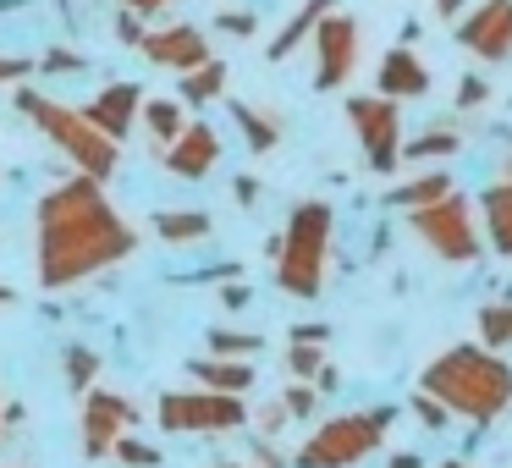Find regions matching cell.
Wrapping results in <instances>:
<instances>
[{
	"instance_id": "f35d334b",
	"label": "cell",
	"mask_w": 512,
	"mask_h": 468,
	"mask_svg": "<svg viewBox=\"0 0 512 468\" xmlns=\"http://www.w3.org/2000/svg\"><path fill=\"white\" fill-rule=\"evenodd\" d=\"M254 468H287V463H281V452H270V446L259 441L254 446Z\"/></svg>"
},
{
	"instance_id": "9c48e42d",
	"label": "cell",
	"mask_w": 512,
	"mask_h": 468,
	"mask_svg": "<svg viewBox=\"0 0 512 468\" xmlns=\"http://www.w3.org/2000/svg\"><path fill=\"white\" fill-rule=\"evenodd\" d=\"M309 45H314V89H342L358 67V23L331 6V12L314 23Z\"/></svg>"
},
{
	"instance_id": "f1b7e54d",
	"label": "cell",
	"mask_w": 512,
	"mask_h": 468,
	"mask_svg": "<svg viewBox=\"0 0 512 468\" xmlns=\"http://www.w3.org/2000/svg\"><path fill=\"white\" fill-rule=\"evenodd\" d=\"M111 457H122L127 468H160V452L149 441H133V435H122V441L111 446Z\"/></svg>"
},
{
	"instance_id": "1f68e13d",
	"label": "cell",
	"mask_w": 512,
	"mask_h": 468,
	"mask_svg": "<svg viewBox=\"0 0 512 468\" xmlns=\"http://www.w3.org/2000/svg\"><path fill=\"white\" fill-rule=\"evenodd\" d=\"M408 408L419 413V424H424V430H446V424H452V413H446L435 397H424V391H413V397H408Z\"/></svg>"
},
{
	"instance_id": "8fae6325",
	"label": "cell",
	"mask_w": 512,
	"mask_h": 468,
	"mask_svg": "<svg viewBox=\"0 0 512 468\" xmlns=\"http://www.w3.org/2000/svg\"><path fill=\"white\" fill-rule=\"evenodd\" d=\"M457 45L479 61H507L512 56V0H479L474 12H463L457 23Z\"/></svg>"
},
{
	"instance_id": "60d3db41",
	"label": "cell",
	"mask_w": 512,
	"mask_h": 468,
	"mask_svg": "<svg viewBox=\"0 0 512 468\" xmlns=\"http://www.w3.org/2000/svg\"><path fill=\"white\" fill-rule=\"evenodd\" d=\"M221 298H226V303H232V309H243V303H248V287H226V292H221Z\"/></svg>"
},
{
	"instance_id": "836d02e7",
	"label": "cell",
	"mask_w": 512,
	"mask_h": 468,
	"mask_svg": "<svg viewBox=\"0 0 512 468\" xmlns=\"http://www.w3.org/2000/svg\"><path fill=\"white\" fill-rule=\"evenodd\" d=\"M215 28L232 34V39H248V34H254V17H248V12H221V23H215Z\"/></svg>"
},
{
	"instance_id": "d4e9b609",
	"label": "cell",
	"mask_w": 512,
	"mask_h": 468,
	"mask_svg": "<svg viewBox=\"0 0 512 468\" xmlns=\"http://www.w3.org/2000/svg\"><path fill=\"white\" fill-rule=\"evenodd\" d=\"M452 155H457V133L452 127H435V133H424V138H408L397 160H452Z\"/></svg>"
},
{
	"instance_id": "484cf974",
	"label": "cell",
	"mask_w": 512,
	"mask_h": 468,
	"mask_svg": "<svg viewBox=\"0 0 512 468\" xmlns=\"http://www.w3.org/2000/svg\"><path fill=\"white\" fill-rule=\"evenodd\" d=\"M254 353H259V336H248V331H221V325L210 331V358H254Z\"/></svg>"
},
{
	"instance_id": "ee69618b",
	"label": "cell",
	"mask_w": 512,
	"mask_h": 468,
	"mask_svg": "<svg viewBox=\"0 0 512 468\" xmlns=\"http://www.w3.org/2000/svg\"><path fill=\"white\" fill-rule=\"evenodd\" d=\"M12 298H17V292L6 287V281H0V309H6V303H12Z\"/></svg>"
},
{
	"instance_id": "52a82bcc",
	"label": "cell",
	"mask_w": 512,
	"mask_h": 468,
	"mask_svg": "<svg viewBox=\"0 0 512 468\" xmlns=\"http://www.w3.org/2000/svg\"><path fill=\"white\" fill-rule=\"evenodd\" d=\"M160 430L171 435H232L248 424L243 397H226V391H166L155 408Z\"/></svg>"
},
{
	"instance_id": "ac0fdd59",
	"label": "cell",
	"mask_w": 512,
	"mask_h": 468,
	"mask_svg": "<svg viewBox=\"0 0 512 468\" xmlns=\"http://www.w3.org/2000/svg\"><path fill=\"white\" fill-rule=\"evenodd\" d=\"M193 380H204V391H226V397H243L254 386V364L248 358H199Z\"/></svg>"
},
{
	"instance_id": "8992f818",
	"label": "cell",
	"mask_w": 512,
	"mask_h": 468,
	"mask_svg": "<svg viewBox=\"0 0 512 468\" xmlns=\"http://www.w3.org/2000/svg\"><path fill=\"white\" fill-rule=\"evenodd\" d=\"M408 226L435 259H446V265H474V259L485 254L479 210H474V199H463L457 188L446 193V199L424 204V210H408Z\"/></svg>"
},
{
	"instance_id": "ffe728a7",
	"label": "cell",
	"mask_w": 512,
	"mask_h": 468,
	"mask_svg": "<svg viewBox=\"0 0 512 468\" xmlns=\"http://www.w3.org/2000/svg\"><path fill=\"white\" fill-rule=\"evenodd\" d=\"M331 6H336V0H303L298 12H292V23H287V28H281V34H276V39H270V61H287V56H292V50H298V45H303V39H309V34H314V23H320V17H325V12H331Z\"/></svg>"
},
{
	"instance_id": "f546056e",
	"label": "cell",
	"mask_w": 512,
	"mask_h": 468,
	"mask_svg": "<svg viewBox=\"0 0 512 468\" xmlns=\"http://www.w3.org/2000/svg\"><path fill=\"white\" fill-rule=\"evenodd\" d=\"M281 402H287L292 419H309V413L320 408V386H314V380H298V386H287V397H281Z\"/></svg>"
},
{
	"instance_id": "d590c367",
	"label": "cell",
	"mask_w": 512,
	"mask_h": 468,
	"mask_svg": "<svg viewBox=\"0 0 512 468\" xmlns=\"http://www.w3.org/2000/svg\"><path fill=\"white\" fill-rule=\"evenodd\" d=\"M325 336H331V325H314V320H303V325H292V342H314V347H325Z\"/></svg>"
},
{
	"instance_id": "9a60e30c",
	"label": "cell",
	"mask_w": 512,
	"mask_h": 468,
	"mask_svg": "<svg viewBox=\"0 0 512 468\" xmlns=\"http://www.w3.org/2000/svg\"><path fill=\"white\" fill-rule=\"evenodd\" d=\"M474 210H479V237H485L501 259H512V182L490 177L485 193L474 199Z\"/></svg>"
},
{
	"instance_id": "ab89813d",
	"label": "cell",
	"mask_w": 512,
	"mask_h": 468,
	"mask_svg": "<svg viewBox=\"0 0 512 468\" xmlns=\"http://www.w3.org/2000/svg\"><path fill=\"white\" fill-rule=\"evenodd\" d=\"M45 67H50V72H56V67H67V72H72V67H83V61H78V56H67V50H50Z\"/></svg>"
},
{
	"instance_id": "bcb514c9",
	"label": "cell",
	"mask_w": 512,
	"mask_h": 468,
	"mask_svg": "<svg viewBox=\"0 0 512 468\" xmlns=\"http://www.w3.org/2000/svg\"><path fill=\"white\" fill-rule=\"evenodd\" d=\"M441 468H468V463H457V457H446V463Z\"/></svg>"
},
{
	"instance_id": "b9f144b4",
	"label": "cell",
	"mask_w": 512,
	"mask_h": 468,
	"mask_svg": "<svg viewBox=\"0 0 512 468\" xmlns=\"http://www.w3.org/2000/svg\"><path fill=\"white\" fill-rule=\"evenodd\" d=\"M386 468H424V463H419V457H413V452H397V457H391Z\"/></svg>"
},
{
	"instance_id": "6da1fadb",
	"label": "cell",
	"mask_w": 512,
	"mask_h": 468,
	"mask_svg": "<svg viewBox=\"0 0 512 468\" xmlns=\"http://www.w3.org/2000/svg\"><path fill=\"white\" fill-rule=\"evenodd\" d=\"M133 248H138V232L111 204L105 182L67 177V182L39 193V204H34V270H39V287L45 292L78 287V281L122 265Z\"/></svg>"
},
{
	"instance_id": "4fadbf2b",
	"label": "cell",
	"mask_w": 512,
	"mask_h": 468,
	"mask_svg": "<svg viewBox=\"0 0 512 468\" xmlns=\"http://www.w3.org/2000/svg\"><path fill=\"white\" fill-rule=\"evenodd\" d=\"M138 50H144L155 67H166V72H193L199 61H210V39H204V28H193V23H166V28H155V34H144L138 39Z\"/></svg>"
},
{
	"instance_id": "c3c4849f",
	"label": "cell",
	"mask_w": 512,
	"mask_h": 468,
	"mask_svg": "<svg viewBox=\"0 0 512 468\" xmlns=\"http://www.w3.org/2000/svg\"><path fill=\"white\" fill-rule=\"evenodd\" d=\"M215 468H237V463H215Z\"/></svg>"
},
{
	"instance_id": "30bf717a",
	"label": "cell",
	"mask_w": 512,
	"mask_h": 468,
	"mask_svg": "<svg viewBox=\"0 0 512 468\" xmlns=\"http://www.w3.org/2000/svg\"><path fill=\"white\" fill-rule=\"evenodd\" d=\"M127 424H138V413H133V402H127V397H116V391H105V386H89V391H83L78 441H83V457H89V463L111 457V446L127 435Z\"/></svg>"
},
{
	"instance_id": "7a4b0ae2",
	"label": "cell",
	"mask_w": 512,
	"mask_h": 468,
	"mask_svg": "<svg viewBox=\"0 0 512 468\" xmlns=\"http://www.w3.org/2000/svg\"><path fill=\"white\" fill-rule=\"evenodd\" d=\"M419 391L435 397L446 413L474 424H496L512 408V364L490 347H446L424 364Z\"/></svg>"
},
{
	"instance_id": "4dcf8cb0",
	"label": "cell",
	"mask_w": 512,
	"mask_h": 468,
	"mask_svg": "<svg viewBox=\"0 0 512 468\" xmlns=\"http://www.w3.org/2000/svg\"><path fill=\"white\" fill-rule=\"evenodd\" d=\"M248 419L259 424V435H281V430L292 424V413H287V402H281V397H270L265 408H259V413H248Z\"/></svg>"
},
{
	"instance_id": "f6af8a7d",
	"label": "cell",
	"mask_w": 512,
	"mask_h": 468,
	"mask_svg": "<svg viewBox=\"0 0 512 468\" xmlns=\"http://www.w3.org/2000/svg\"><path fill=\"white\" fill-rule=\"evenodd\" d=\"M496 177H507V182H512V155H507V166H501V171H496Z\"/></svg>"
},
{
	"instance_id": "8d00e7d4",
	"label": "cell",
	"mask_w": 512,
	"mask_h": 468,
	"mask_svg": "<svg viewBox=\"0 0 512 468\" xmlns=\"http://www.w3.org/2000/svg\"><path fill=\"white\" fill-rule=\"evenodd\" d=\"M122 12H133V17H155V12H166V6H177V0H116Z\"/></svg>"
},
{
	"instance_id": "603a6c76",
	"label": "cell",
	"mask_w": 512,
	"mask_h": 468,
	"mask_svg": "<svg viewBox=\"0 0 512 468\" xmlns=\"http://www.w3.org/2000/svg\"><path fill=\"white\" fill-rule=\"evenodd\" d=\"M232 122L243 127V138H248V149L254 155H265V149H276V138H281V122L270 111H259V105H243L237 100L232 105Z\"/></svg>"
},
{
	"instance_id": "cb8c5ba5",
	"label": "cell",
	"mask_w": 512,
	"mask_h": 468,
	"mask_svg": "<svg viewBox=\"0 0 512 468\" xmlns=\"http://www.w3.org/2000/svg\"><path fill=\"white\" fill-rule=\"evenodd\" d=\"M479 347H490V353L512 347V303H485L479 309Z\"/></svg>"
},
{
	"instance_id": "74e56055",
	"label": "cell",
	"mask_w": 512,
	"mask_h": 468,
	"mask_svg": "<svg viewBox=\"0 0 512 468\" xmlns=\"http://www.w3.org/2000/svg\"><path fill=\"white\" fill-rule=\"evenodd\" d=\"M144 17H133V12H122V23H116V39H122V45H138V39H144Z\"/></svg>"
},
{
	"instance_id": "7c38bea8",
	"label": "cell",
	"mask_w": 512,
	"mask_h": 468,
	"mask_svg": "<svg viewBox=\"0 0 512 468\" xmlns=\"http://www.w3.org/2000/svg\"><path fill=\"white\" fill-rule=\"evenodd\" d=\"M160 160H166V171L177 182H204L215 171V160H221V138H215L210 122H188L166 149H160Z\"/></svg>"
},
{
	"instance_id": "4316f807",
	"label": "cell",
	"mask_w": 512,
	"mask_h": 468,
	"mask_svg": "<svg viewBox=\"0 0 512 468\" xmlns=\"http://www.w3.org/2000/svg\"><path fill=\"white\" fill-rule=\"evenodd\" d=\"M94 380H100V353H89V347H67V386L89 391Z\"/></svg>"
},
{
	"instance_id": "d6a6232c",
	"label": "cell",
	"mask_w": 512,
	"mask_h": 468,
	"mask_svg": "<svg viewBox=\"0 0 512 468\" xmlns=\"http://www.w3.org/2000/svg\"><path fill=\"white\" fill-rule=\"evenodd\" d=\"M28 72H34V61H23V56H0V89H6V83H23Z\"/></svg>"
},
{
	"instance_id": "2e32d148",
	"label": "cell",
	"mask_w": 512,
	"mask_h": 468,
	"mask_svg": "<svg viewBox=\"0 0 512 468\" xmlns=\"http://www.w3.org/2000/svg\"><path fill=\"white\" fill-rule=\"evenodd\" d=\"M375 78H380V94H386V100H397V105L402 100H424V94H430V67H424L408 45L386 50Z\"/></svg>"
},
{
	"instance_id": "7402d4cb",
	"label": "cell",
	"mask_w": 512,
	"mask_h": 468,
	"mask_svg": "<svg viewBox=\"0 0 512 468\" xmlns=\"http://www.w3.org/2000/svg\"><path fill=\"white\" fill-rule=\"evenodd\" d=\"M226 94V61H199L193 72H182V105H210Z\"/></svg>"
},
{
	"instance_id": "83f0119b",
	"label": "cell",
	"mask_w": 512,
	"mask_h": 468,
	"mask_svg": "<svg viewBox=\"0 0 512 468\" xmlns=\"http://www.w3.org/2000/svg\"><path fill=\"white\" fill-rule=\"evenodd\" d=\"M287 369L298 380H314L325 369V347H314V342H292V353H287Z\"/></svg>"
},
{
	"instance_id": "5bb4252c",
	"label": "cell",
	"mask_w": 512,
	"mask_h": 468,
	"mask_svg": "<svg viewBox=\"0 0 512 468\" xmlns=\"http://www.w3.org/2000/svg\"><path fill=\"white\" fill-rule=\"evenodd\" d=\"M138 105H144V89H138V83H105V89L94 94L89 105H78V111L89 116V127H100L111 144H122L138 127Z\"/></svg>"
},
{
	"instance_id": "e0dca14e",
	"label": "cell",
	"mask_w": 512,
	"mask_h": 468,
	"mask_svg": "<svg viewBox=\"0 0 512 468\" xmlns=\"http://www.w3.org/2000/svg\"><path fill=\"white\" fill-rule=\"evenodd\" d=\"M452 188H457V182H452V171H441V166H435V171H419V177L397 182V188L386 193V204H391V210H402V215H408V210H424V204L446 199Z\"/></svg>"
},
{
	"instance_id": "7dc6e473",
	"label": "cell",
	"mask_w": 512,
	"mask_h": 468,
	"mask_svg": "<svg viewBox=\"0 0 512 468\" xmlns=\"http://www.w3.org/2000/svg\"><path fill=\"white\" fill-rule=\"evenodd\" d=\"M0 441H6V413H0Z\"/></svg>"
},
{
	"instance_id": "44dd1931",
	"label": "cell",
	"mask_w": 512,
	"mask_h": 468,
	"mask_svg": "<svg viewBox=\"0 0 512 468\" xmlns=\"http://www.w3.org/2000/svg\"><path fill=\"white\" fill-rule=\"evenodd\" d=\"M138 122H144V133L166 149L171 138L188 127V105H182V100H144V105H138Z\"/></svg>"
},
{
	"instance_id": "d6986e66",
	"label": "cell",
	"mask_w": 512,
	"mask_h": 468,
	"mask_svg": "<svg viewBox=\"0 0 512 468\" xmlns=\"http://www.w3.org/2000/svg\"><path fill=\"white\" fill-rule=\"evenodd\" d=\"M155 237H160L166 248L204 243V237H210V215H204V210H160V215H155Z\"/></svg>"
},
{
	"instance_id": "e575fe53",
	"label": "cell",
	"mask_w": 512,
	"mask_h": 468,
	"mask_svg": "<svg viewBox=\"0 0 512 468\" xmlns=\"http://www.w3.org/2000/svg\"><path fill=\"white\" fill-rule=\"evenodd\" d=\"M485 78H463V89H457V105H463V111H474V105H485Z\"/></svg>"
},
{
	"instance_id": "277c9868",
	"label": "cell",
	"mask_w": 512,
	"mask_h": 468,
	"mask_svg": "<svg viewBox=\"0 0 512 468\" xmlns=\"http://www.w3.org/2000/svg\"><path fill=\"white\" fill-rule=\"evenodd\" d=\"M17 105H23L28 122H34L39 133H45L50 144L78 166V177H94V182L116 177V166H122V144H111L100 127H89V116H83L78 105H61V100H50V94H39V89H23Z\"/></svg>"
},
{
	"instance_id": "5b68a950",
	"label": "cell",
	"mask_w": 512,
	"mask_h": 468,
	"mask_svg": "<svg viewBox=\"0 0 512 468\" xmlns=\"http://www.w3.org/2000/svg\"><path fill=\"white\" fill-rule=\"evenodd\" d=\"M391 419H397V408H347V413H331V419H320L309 435H303L292 468H353V463H364V457L386 441Z\"/></svg>"
},
{
	"instance_id": "ba28073f",
	"label": "cell",
	"mask_w": 512,
	"mask_h": 468,
	"mask_svg": "<svg viewBox=\"0 0 512 468\" xmlns=\"http://www.w3.org/2000/svg\"><path fill=\"white\" fill-rule=\"evenodd\" d=\"M347 127L364 144L369 171L391 177L402 166L397 160L402 155V105L397 100H386V94H358V100H347Z\"/></svg>"
},
{
	"instance_id": "7bdbcfd3",
	"label": "cell",
	"mask_w": 512,
	"mask_h": 468,
	"mask_svg": "<svg viewBox=\"0 0 512 468\" xmlns=\"http://www.w3.org/2000/svg\"><path fill=\"white\" fill-rule=\"evenodd\" d=\"M435 12H441V17H457V12H463V0H435Z\"/></svg>"
},
{
	"instance_id": "3957f363",
	"label": "cell",
	"mask_w": 512,
	"mask_h": 468,
	"mask_svg": "<svg viewBox=\"0 0 512 468\" xmlns=\"http://www.w3.org/2000/svg\"><path fill=\"white\" fill-rule=\"evenodd\" d=\"M331 204L325 199H303L292 210L287 232L270 243V265H276V287L287 298H320L325 276H331Z\"/></svg>"
}]
</instances>
